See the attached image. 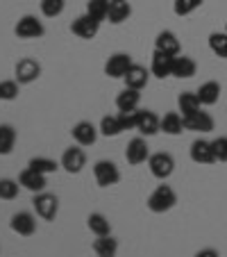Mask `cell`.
Returning <instances> with one entry per match:
<instances>
[{
	"instance_id": "cell-1",
	"label": "cell",
	"mask_w": 227,
	"mask_h": 257,
	"mask_svg": "<svg viewBox=\"0 0 227 257\" xmlns=\"http://www.w3.org/2000/svg\"><path fill=\"white\" fill-rule=\"evenodd\" d=\"M175 203H177V196H175V191L170 189L168 185H159L152 194H150L148 198V209L155 214H164L168 212V209L175 207Z\"/></svg>"
},
{
	"instance_id": "cell-2",
	"label": "cell",
	"mask_w": 227,
	"mask_h": 257,
	"mask_svg": "<svg viewBox=\"0 0 227 257\" xmlns=\"http://www.w3.org/2000/svg\"><path fill=\"white\" fill-rule=\"evenodd\" d=\"M32 207H34V212H37V216H41L44 221H53L59 212V200H57V196L41 191V194H34Z\"/></svg>"
},
{
	"instance_id": "cell-3",
	"label": "cell",
	"mask_w": 227,
	"mask_h": 257,
	"mask_svg": "<svg viewBox=\"0 0 227 257\" xmlns=\"http://www.w3.org/2000/svg\"><path fill=\"white\" fill-rule=\"evenodd\" d=\"M93 175H96L98 187H114L121 180V171L114 162L109 160H100L93 164Z\"/></svg>"
},
{
	"instance_id": "cell-4",
	"label": "cell",
	"mask_w": 227,
	"mask_h": 257,
	"mask_svg": "<svg viewBox=\"0 0 227 257\" xmlns=\"http://www.w3.org/2000/svg\"><path fill=\"white\" fill-rule=\"evenodd\" d=\"M44 32H46L44 23L32 14H25L23 19H19V23L14 28V34L19 39H39V37H44Z\"/></svg>"
},
{
	"instance_id": "cell-5",
	"label": "cell",
	"mask_w": 227,
	"mask_h": 257,
	"mask_svg": "<svg viewBox=\"0 0 227 257\" xmlns=\"http://www.w3.org/2000/svg\"><path fill=\"white\" fill-rule=\"evenodd\" d=\"M148 169L157 180H166L173 175L175 160L168 153H155V155H150V160H148Z\"/></svg>"
},
{
	"instance_id": "cell-6",
	"label": "cell",
	"mask_w": 227,
	"mask_h": 257,
	"mask_svg": "<svg viewBox=\"0 0 227 257\" xmlns=\"http://www.w3.org/2000/svg\"><path fill=\"white\" fill-rule=\"evenodd\" d=\"M39 75H41V66L32 57H23L14 68V80L19 84H32Z\"/></svg>"
},
{
	"instance_id": "cell-7",
	"label": "cell",
	"mask_w": 227,
	"mask_h": 257,
	"mask_svg": "<svg viewBox=\"0 0 227 257\" xmlns=\"http://www.w3.org/2000/svg\"><path fill=\"white\" fill-rule=\"evenodd\" d=\"M87 166V153L80 148V146H71L66 148L62 155V169L66 173H80V171Z\"/></svg>"
},
{
	"instance_id": "cell-8",
	"label": "cell",
	"mask_w": 227,
	"mask_h": 257,
	"mask_svg": "<svg viewBox=\"0 0 227 257\" xmlns=\"http://www.w3.org/2000/svg\"><path fill=\"white\" fill-rule=\"evenodd\" d=\"M98 30H100V23H98L96 19H91L89 14L78 16V19L71 23V32L75 34V37H80V39H93L98 34Z\"/></svg>"
},
{
	"instance_id": "cell-9",
	"label": "cell",
	"mask_w": 227,
	"mask_h": 257,
	"mask_svg": "<svg viewBox=\"0 0 227 257\" xmlns=\"http://www.w3.org/2000/svg\"><path fill=\"white\" fill-rule=\"evenodd\" d=\"M125 160L130 162L132 166L143 164V162L150 160V151H148V144H145L143 137H134V139L127 144V148H125Z\"/></svg>"
},
{
	"instance_id": "cell-10",
	"label": "cell",
	"mask_w": 227,
	"mask_h": 257,
	"mask_svg": "<svg viewBox=\"0 0 227 257\" xmlns=\"http://www.w3.org/2000/svg\"><path fill=\"white\" fill-rule=\"evenodd\" d=\"M132 66V57L127 53H114L105 64V75L109 78H125L127 68Z\"/></svg>"
},
{
	"instance_id": "cell-11",
	"label": "cell",
	"mask_w": 227,
	"mask_h": 257,
	"mask_svg": "<svg viewBox=\"0 0 227 257\" xmlns=\"http://www.w3.org/2000/svg\"><path fill=\"white\" fill-rule=\"evenodd\" d=\"M161 130V118L150 109H139V121H136V132L143 137H155Z\"/></svg>"
},
{
	"instance_id": "cell-12",
	"label": "cell",
	"mask_w": 227,
	"mask_h": 257,
	"mask_svg": "<svg viewBox=\"0 0 227 257\" xmlns=\"http://www.w3.org/2000/svg\"><path fill=\"white\" fill-rule=\"evenodd\" d=\"M10 228L21 237H30V234L37 232V218L30 212H16L10 221Z\"/></svg>"
},
{
	"instance_id": "cell-13",
	"label": "cell",
	"mask_w": 227,
	"mask_h": 257,
	"mask_svg": "<svg viewBox=\"0 0 227 257\" xmlns=\"http://www.w3.org/2000/svg\"><path fill=\"white\" fill-rule=\"evenodd\" d=\"M188 155L195 164H213L216 157H213V148H211V141L207 139H195L188 148Z\"/></svg>"
},
{
	"instance_id": "cell-14",
	"label": "cell",
	"mask_w": 227,
	"mask_h": 257,
	"mask_svg": "<svg viewBox=\"0 0 227 257\" xmlns=\"http://www.w3.org/2000/svg\"><path fill=\"white\" fill-rule=\"evenodd\" d=\"M98 132L100 130H98L91 121H80L73 125L71 135H73V139L78 141V146H93L98 139Z\"/></svg>"
},
{
	"instance_id": "cell-15",
	"label": "cell",
	"mask_w": 227,
	"mask_h": 257,
	"mask_svg": "<svg viewBox=\"0 0 227 257\" xmlns=\"http://www.w3.org/2000/svg\"><path fill=\"white\" fill-rule=\"evenodd\" d=\"M150 73L159 80L173 75V57L161 53V50H155V53H152V62H150Z\"/></svg>"
},
{
	"instance_id": "cell-16",
	"label": "cell",
	"mask_w": 227,
	"mask_h": 257,
	"mask_svg": "<svg viewBox=\"0 0 227 257\" xmlns=\"http://www.w3.org/2000/svg\"><path fill=\"white\" fill-rule=\"evenodd\" d=\"M19 185L23 187V189H28V191H32V194H41V191L46 189V175L44 173H37L34 169H25L23 173L19 175Z\"/></svg>"
},
{
	"instance_id": "cell-17",
	"label": "cell",
	"mask_w": 227,
	"mask_h": 257,
	"mask_svg": "<svg viewBox=\"0 0 227 257\" xmlns=\"http://www.w3.org/2000/svg\"><path fill=\"white\" fill-rule=\"evenodd\" d=\"M123 80H125V87L141 91V89L148 84L150 73L145 71V66H141V64H132V66L127 68V73H125V78H123Z\"/></svg>"
},
{
	"instance_id": "cell-18",
	"label": "cell",
	"mask_w": 227,
	"mask_h": 257,
	"mask_svg": "<svg viewBox=\"0 0 227 257\" xmlns=\"http://www.w3.org/2000/svg\"><path fill=\"white\" fill-rule=\"evenodd\" d=\"M184 130H191V132H211L213 130V118L209 116L207 112H195L191 116L184 118Z\"/></svg>"
},
{
	"instance_id": "cell-19",
	"label": "cell",
	"mask_w": 227,
	"mask_h": 257,
	"mask_svg": "<svg viewBox=\"0 0 227 257\" xmlns=\"http://www.w3.org/2000/svg\"><path fill=\"white\" fill-rule=\"evenodd\" d=\"M155 50H161V53L170 55V57H177V55H179V39L175 37V32H170V30H164V32L157 34Z\"/></svg>"
},
{
	"instance_id": "cell-20",
	"label": "cell",
	"mask_w": 227,
	"mask_h": 257,
	"mask_svg": "<svg viewBox=\"0 0 227 257\" xmlns=\"http://www.w3.org/2000/svg\"><path fill=\"white\" fill-rule=\"evenodd\" d=\"M195 71H198V64H195L191 57H186V55L173 57V78L188 80L195 75Z\"/></svg>"
},
{
	"instance_id": "cell-21",
	"label": "cell",
	"mask_w": 227,
	"mask_h": 257,
	"mask_svg": "<svg viewBox=\"0 0 227 257\" xmlns=\"http://www.w3.org/2000/svg\"><path fill=\"white\" fill-rule=\"evenodd\" d=\"M139 102H141V93L136 91V89H130V87L123 89L116 98L118 112H134V109H139Z\"/></svg>"
},
{
	"instance_id": "cell-22",
	"label": "cell",
	"mask_w": 227,
	"mask_h": 257,
	"mask_svg": "<svg viewBox=\"0 0 227 257\" xmlns=\"http://www.w3.org/2000/svg\"><path fill=\"white\" fill-rule=\"evenodd\" d=\"M130 14H132V7H130L127 0H111L109 3V16H107L109 23L121 25L123 21L130 19Z\"/></svg>"
},
{
	"instance_id": "cell-23",
	"label": "cell",
	"mask_w": 227,
	"mask_h": 257,
	"mask_svg": "<svg viewBox=\"0 0 227 257\" xmlns=\"http://www.w3.org/2000/svg\"><path fill=\"white\" fill-rule=\"evenodd\" d=\"M198 98H200V105H216L218 98H220V84L216 82V80H209V82L200 84L198 91Z\"/></svg>"
},
{
	"instance_id": "cell-24",
	"label": "cell",
	"mask_w": 227,
	"mask_h": 257,
	"mask_svg": "<svg viewBox=\"0 0 227 257\" xmlns=\"http://www.w3.org/2000/svg\"><path fill=\"white\" fill-rule=\"evenodd\" d=\"M93 252L98 257H116L118 252V239H114L111 234H105V237H98L93 241Z\"/></svg>"
},
{
	"instance_id": "cell-25",
	"label": "cell",
	"mask_w": 227,
	"mask_h": 257,
	"mask_svg": "<svg viewBox=\"0 0 227 257\" xmlns=\"http://www.w3.org/2000/svg\"><path fill=\"white\" fill-rule=\"evenodd\" d=\"M177 107H179V112H182L184 118L191 116V114H195V112H200V98H198V93H193V91L179 93Z\"/></svg>"
},
{
	"instance_id": "cell-26",
	"label": "cell",
	"mask_w": 227,
	"mask_h": 257,
	"mask_svg": "<svg viewBox=\"0 0 227 257\" xmlns=\"http://www.w3.org/2000/svg\"><path fill=\"white\" fill-rule=\"evenodd\" d=\"M161 132H164V135H170V137L182 135L184 132V116L177 112L164 114V118H161Z\"/></svg>"
},
{
	"instance_id": "cell-27",
	"label": "cell",
	"mask_w": 227,
	"mask_h": 257,
	"mask_svg": "<svg viewBox=\"0 0 227 257\" xmlns=\"http://www.w3.org/2000/svg\"><path fill=\"white\" fill-rule=\"evenodd\" d=\"M87 225H89V230H91V232L96 234V237H105V234H111V225H109V221H107V216H105V214H100V212L89 214Z\"/></svg>"
},
{
	"instance_id": "cell-28",
	"label": "cell",
	"mask_w": 227,
	"mask_h": 257,
	"mask_svg": "<svg viewBox=\"0 0 227 257\" xmlns=\"http://www.w3.org/2000/svg\"><path fill=\"white\" fill-rule=\"evenodd\" d=\"M16 146V130L10 123H0V155H10Z\"/></svg>"
},
{
	"instance_id": "cell-29",
	"label": "cell",
	"mask_w": 227,
	"mask_h": 257,
	"mask_svg": "<svg viewBox=\"0 0 227 257\" xmlns=\"http://www.w3.org/2000/svg\"><path fill=\"white\" fill-rule=\"evenodd\" d=\"M109 3L111 0H89L87 3V14L91 16V19H96L98 23H102V21L109 16Z\"/></svg>"
},
{
	"instance_id": "cell-30",
	"label": "cell",
	"mask_w": 227,
	"mask_h": 257,
	"mask_svg": "<svg viewBox=\"0 0 227 257\" xmlns=\"http://www.w3.org/2000/svg\"><path fill=\"white\" fill-rule=\"evenodd\" d=\"M209 48L216 57L227 59V32H211L209 34Z\"/></svg>"
},
{
	"instance_id": "cell-31",
	"label": "cell",
	"mask_w": 227,
	"mask_h": 257,
	"mask_svg": "<svg viewBox=\"0 0 227 257\" xmlns=\"http://www.w3.org/2000/svg\"><path fill=\"white\" fill-rule=\"evenodd\" d=\"M98 130H100L102 137H118L123 132V125H121V121H118V116H102Z\"/></svg>"
},
{
	"instance_id": "cell-32",
	"label": "cell",
	"mask_w": 227,
	"mask_h": 257,
	"mask_svg": "<svg viewBox=\"0 0 227 257\" xmlns=\"http://www.w3.org/2000/svg\"><path fill=\"white\" fill-rule=\"evenodd\" d=\"M28 166H30V169H34L37 173H44V175L55 173V171L59 169L57 162H55V160H48V157H32V160L28 162Z\"/></svg>"
},
{
	"instance_id": "cell-33",
	"label": "cell",
	"mask_w": 227,
	"mask_h": 257,
	"mask_svg": "<svg viewBox=\"0 0 227 257\" xmlns=\"http://www.w3.org/2000/svg\"><path fill=\"white\" fill-rule=\"evenodd\" d=\"M19 180H12V178H3L0 180V200H14L19 196Z\"/></svg>"
},
{
	"instance_id": "cell-34",
	"label": "cell",
	"mask_w": 227,
	"mask_h": 257,
	"mask_svg": "<svg viewBox=\"0 0 227 257\" xmlns=\"http://www.w3.org/2000/svg\"><path fill=\"white\" fill-rule=\"evenodd\" d=\"M66 7V0H41V14L46 19H57Z\"/></svg>"
},
{
	"instance_id": "cell-35",
	"label": "cell",
	"mask_w": 227,
	"mask_h": 257,
	"mask_svg": "<svg viewBox=\"0 0 227 257\" xmlns=\"http://www.w3.org/2000/svg\"><path fill=\"white\" fill-rule=\"evenodd\" d=\"M200 5H202V0H175L173 12L177 16H188V14H193Z\"/></svg>"
},
{
	"instance_id": "cell-36",
	"label": "cell",
	"mask_w": 227,
	"mask_h": 257,
	"mask_svg": "<svg viewBox=\"0 0 227 257\" xmlns=\"http://www.w3.org/2000/svg\"><path fill=\"white\" fill-rule=\"evenodd\" d=\"M19 98V82L16 80H3L0 82V100H16Z\"/></svg>"
},
{
	"instance_id": "cell-37",
	"label": "cell",
	"mask_w": 227,
	"mask_h": 257,
	"mask_svg": "<svg viewBox=\"0 0 227 257\" xmlns=\"http://www.w3.org/2000/svg\"><path fill=\"white\" fill-rule=\"evenodd\" d=\"M211 148H213V157H216V162H227V137H218V139H213Z\"/></svg>"
},
{
	"instance_id": "cell-38",
	"label": "cell",
	"mask_w": 227,
	"mask_h": 257,
	"mask_svg": "<svg viewBox=\"0 0 227 257\" xmlns=\"http://www.w3.org/2000/svg\"><path fill=\"white\" fill-rule=\"evenodd\" d=\"M118 121H121L123 130H136V121H139V109H134V112H121V114H118Z\"/></svg>"
},
{
	"instance_id": "cell-39",
	"label": "cell",
	"mask_w": 227,
	"mask_h": 257,
	"mask_svg": "<svg viewBox=\"0 0 227 257\" xmlns=\"http://www.w3.org/2000/svg\"><path fill=\"white\" fill-rule=\"evenodd\" d=\"M195 257H218V250H213V248H202V250L195 252Z\"/></svg>"
},
{
	"instance_id": "cell-40",
	"label": "cell",
	"mask_w": 227,
	"mask_h": 257,
	"mask_svg": "<svg viewBox=\"0 0 227 257\" xmlns=\"http://www.w3.org/2000/svg\"><path fill=\"white\" fill-rule=\"evenodd\" d=\"M225 32H227V25H225Z\"/></svg>"
}]
</instances>
